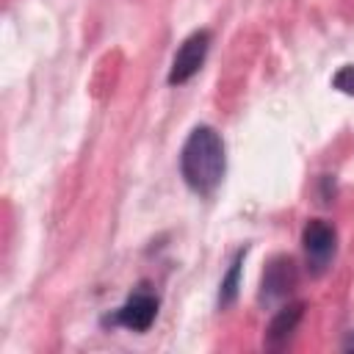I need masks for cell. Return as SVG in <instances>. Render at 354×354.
Instances as JSON below:
<instances>
[{
	"label": "cell",
	"instance_id": "5",
	"mask_svg": "<svg viewBox=\"0 0 354 354\" xmlns=\"http://www.w3.org/2000/svg\"><path fill=\"white\" fill-rule=\"evenodd\" d=\"M158 315V299L149 293V290H136L116 313L113 318H108L111 324H119V326H127L133 332H147L152 326Z\"/></svg>",
	"mask_w": 354,
	"mask_h": 354
},
{
	"label": "cell",
	"instance_id": "6",
	"mask_svg": "<svg viewBox=\"0 0 354 354\" xmlns=\"http://www.w3.org/2000/svg\"><path fill=\"white\" fill-rule=\"evenodd\" d=\"M301 315H304V301H290V304L279 307V310L274 313V318L268 321L266 346H268V348H282V346L293 337V332H296Z\"/></svg>",
	"mask_w": 354,
	"mask_h": 354
},
{
	"label": "cell",
	"instance_id": "1",
	"mask_svg": "<svg viewBox=\"0 0 354 354\" xmlns=\"http://www.w3.org/2000/svg\"><path fill=\"white\" fill-rule=\"evenodd\" d=\"M180 171L196 194H213L218 188L224 177V141L213 127L199 124L188 133L180 152Z\"/></svg>",
	"mask_w": 354,
	"mask_h": 354
},
{
	"label": "cell",
	"instance_id": "7",
	"mask_svg": "<svg viewBox=\"0 0 354 354\" xmlns=\"http://www.w3.org/2000/svg\"><path fill=\"white\" fill-rule=\"evenodd\" d=\"M243 257H246V249H241L235 254V260L230 263L227 274L221 277V288H218V304L221 307H230L235 299H238V288H241V268H243Z\"/></svg>",
	"mask_w": 354,
	"mask_h": 354
},
{
	"label": "cell",
	"instance_id": "8",
	"mask_svg": "<svg viewBox=\"0 0 354 354\" xmlns=\"http://www.w3.org/2000/svg\"><path fill=\"white\" fill-rule=\"evenodd\" d=\"M332 86L340 88L343 94H354V66H340L332 77Z\"/></svg>",
	"mask_w": 354,
	"mask_h": 354
},
{
	"label": "cell",
	"instance_id": "9",
	"mask_svg": "<svg viewBox=\"0 0 354 354\" xmlns=\"http://www.w3.org/2000/svg\"><path fill=\"white\" fill-rule=\"evenodd\" d=\"M346 348H354V332L348 335V340H346Z\"/></svg>",
	"mask_w": 354,
	"mask_h": 354
},
{
	"label": "cell",
	"instance_id": "2",
	"mask_svg": "<svg viewBox=\"0 0 354 354\" xmlns=\"http://www.w3.org/2000/svg\"><path fill=\"white\" fill-rule=\"evenodd\" d=\"M207 47H210V33L207 30H194L180 44V50L174 53V61H171V69H169V83L171 86H180V83L191 80L202 69L205 55H207Z\"/></svg>",
	"mask_w": 354,
	"mask_h": 354
},
{
	"label": "cell",
	"instance_id": "3",
	"mask_svg": "<svg viewBox=\"0 0 354 354\" xmlns=\"http://www.w3.org/2000/svg\"><path fill=\"white\" fill-rule=\"evenodd\" d=\"M335 241L337 238H335L332 224H326L321 218L307 221V227L301 232V246H304V254H307L313 274H321L329 266V260L335 257Z\"/></svg>",
	"mask_w": 354,
	"mask_h": 354
},
{
	"label": "cell",
	"instance_id": "4",
	"mask_svg": "<svg viewBox=\"0 0 354 354\" xmlns=\"http://www.w3.org/2000/svg\"><path fill=\"white\" fill-rule=\"evenodd\" d=\"M296 288V263L285 254L274 257L266 271H263V282H260V301L263 304H274L282 301L290 290Z\"/></svg>",
	"mask_w": 354,
	"mask_h": 354
}]
</instances>
